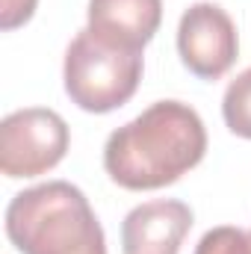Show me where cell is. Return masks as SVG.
I'll use <instances>...</instances> for the list:
<instances>
[{"instance_id": "obj_7", "label": "cell", "mask_w": 251, "mask_h": 254, "mask_svg": "<svg viewBox=\"0 0 251 254\" xmlns=\"http://www.w3.org/2000/svg\"><path fill=\"white\" fill-rule=\"evenodd\" d=\"M89 30L110 45L142 51L163 21V0H89Z\"/></svg>"}, {"instance_id": "obj_5", "label": "cell", "mask_w": 251, "mask_h": 254, "mask_svg": "<svg viewBox=\"0 0 251 254\" xmlns=\"http://www.w3.org/2000/svg\"><path fill=\"white\" fill-rule=\"evenodd\" d=\"M181 63L201 80H219L240 57V36L234 18L210 0L192 3L178 24Z\"/></svg>"}, {"instance_id": "obj_1", "label": "cell", "mask_w": 251, "mask_h": 254, "mask_svg": "<svg viewBox=\"0 0 251 254\" xmlns=\"http://www.w3.org/2000/svg\"><path fill=\"white\" fill-rule=\"evenodd\" d=\"M207 154V127L184 101H157L110 133L104 169L125 190H160L184 178Z\"/></svg>"}, {"instance_id": "obj_2", "label": "cell", "mask_w": 251, "mask_h": 254, "mask_svg": "<svg viewBox=\"0 0 251 254\" xmlns=\"http://www.w3.org/2000/svg\"><path fill=\"white\" fill-rule=\"evenodd\" d=\"M6 237L21 254H107L89 198L68 181L18 192L6 207Z\"/></svg>"}, {"instance_id": "obj_8", "label": "cell", "mask_w": 251, "mask_h": 254, "mask_svg": "<svg viewBox=\"0 0 251 254\" xmlns=\"http://www.w3.org/2000/svg\"><path fill=\"white\" fill-rule=\"evenodd\" d=\"M222 116L231 133L251 139V68L237 74L222 98Z\"/></svg>"}, {"instance_id": "obj_6", "label": "cell", "mask_w": 251, "mask_h": 254, "mask_svg": "<svg viewBox=\"0 0 251 254\" xmlns=\"http://www.w3.org/2000/svg\"><path fill=\"white\" fill-rule=\"evenodd\" d=\"M192 210L178 198H157L133 207L122 222L125 254H178L189 228Z\"/></svg>"}, {"instance_id": "obj_10", "label": "cell", "mask_w": 251, "mask_h": 254, "mask_svg": "<svg viewBox=\"0 0 251 254\" xmlns=\"http://www.w3.org/2000/svg\"><path fill=\"white\" fill-rule=\"evenodd\" d=\"M36 3H39V0H0V27H3V30L24 27V24L33 18Z\"/></svg>"}, {"instance_id": "obj_3", "label": "cell", "mask_w": 251, "mask_h": 254, "mask_svg": "<svg viewBox=\"0 0 251 254\" xmlns=\"http://www.w3.org/2000/svg\"><path fill=\"white\" fill-rule=\"evenodd\" d=\"M63 80L71 104L80 110L98 116L113 113L125 107L139 89L142 51L110 45L83 27L65 51Z\"/></svg>"}, {"instance_id": "obj_4", "label": "cell", "mask_w": 251, "mask_h": 254, "mask_svg": "<svg viewBox=\"0 0 251 254\" xmlns=\"http://www.w3.org/2000/svg\"><path fill=\"white\" fill-rule=\"evenodd\" d=\"M68 145L71 133L60 113L15 110L0 122V172L6 178H39L63 163Z\"/></svg>"}, {"instance_id": "obj_9", "label": "cell", "mask_w": 251, "mask_h": 254, "mask_svg": "<svg viewBox=\"0 0 251 254\" xmlns=\"http://www.w3.org/2000/svg\"><path fill=\"white\" fill-rule=\"evenodd\" d=\"M195 254H251V231L219 225L198 240Z\"/></svg>"}]
</instances>
